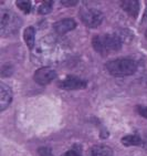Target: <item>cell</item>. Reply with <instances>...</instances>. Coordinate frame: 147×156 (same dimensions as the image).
Instances as JSON below:
<instances>
[{"label": "cell", "mask_w": 147, "mask_h": 156, "mask_svg": "<svg viewBox=\"0 0 147 156\" xmlns=\"http://www.w3.org/2000/svg\"><path fill=\"white\" fill-rule=\"evenodd\" d=\"M122 9L125 12H127L129 16L132 17H137L138 12H139V2L136 0H126V1H122L121 3Z\"/></svg>", "instance_id": "obj_9"}, {"label": "cell", "mask_w": 147, "mask_h": 156, "mask_svg": "<svg viewBox=\"0 0 147 156\" xmlns=\"http://www.w3.org/2000/svg\"><path fill=\"white\" fill-rule=\"evenodd\" d=\"M92 44L94 50L100 54H107L118 51L122 48V40L116 34H100L94 37Z\"/></svg>", "instance_id": "obj_1"}, {"label": "cell", "mask_w": 147, "mask_h": 156, "mask_svg": "<svg viewBox=\"0 0 147 156\" xmlns=\"http://www.w3.org/2000/svg\"><path fill=\"white\" fill-rule=\"evenodd\" d=\"M143 146H144V148L147 151V132L145 133V136H144V138H143Z\"/></svg>", "instance_id": "obj_19"}, {"label": "cell", "mask_w": 147, "mask_h": 156, "mask_svg": "<svg viewBox=\"0 0 147 156\" xmlns=\"http://www.w3.org/2000/svg\"><path fill=\"white\" fill-rule=\"evenodd\" d=\"M22 26V21L18 15L11 10L2 9L0 11V34L2 37L13 36Z\"/></svg>", "instance_id": "obj_3"}, {"label": "cell", "mask_w": 147, "mask_h": 156, "mask_svg": "<svg viewBox=\"0 0 147 156\" xmlns=\"http://www.w3.org/2000/svg\"><path fill=\"white\" fill-rule=\"evenodd\" d=\"M63 156H82L81 154L79 153V152H76V151H68Z\"/></svg>", "instance_id": "obj_17"}, {"label": "cell", "mask_w": 147, "mask_h": 156, "mask_svg": "<svg viewBox=\"0 0 147 156\" xmlns=\"http://www.w3.org/2000/svg\"><path fill=\"white\" fill-rule=\"evenodd\" d=\"M38 153H39V156H54L51 148L47 146L40 147L39 150H38Z\"/></svg>", "instance_id": "obj_15"}, {"label": "cell", "mask_w": 147, "mask_h": 156, "mask_svg": "<svg viewBox=\"0 0 147 156\" xmlns=\"http://www.w3.org/2000/svg\"><path fill=\"white\" fill-rule=\"evenodd\" d=\"M80 18L86 27L96 28L103 22L104 16L99 9L95 8H84L80 12Z\"/></svg>", "instance_id": "obj_4"}, {"label": "cell", "mask_w": 147, "mask_h": 156, "mask_svg": "<svg viewBox=\"0 0 147 156\" xmlns=\"http://www.w3.org/2000/svg\"><path fill=\"white\" fill-rule=\"evenodd\" d=\"M52 8H53V1H44L39 7L38 11H39L40 15H45V13H49L51 11Z\"/></svg>", "instance_id": "obj_13"}, {"label": "cell", "mask_w": 147, "mask_h": 156, "mask_svg": "<svg viewBox=\"0 0 147 156\" xmlns=\"http://www.w3.org/2000/svg\"><path fill=\"white\" fill-rule=\"evenodd\" d=\"M55 78H57L55 70H53L52 68H49V66L40 68L33 74L34 81L40 85H47V84L51 83L53 80H55Z\"/></svg>", "instance_id": "obj_5"}, {"label": "cell", "mask_w": 147, "mask_h": 156, "mask_svg": "<svg viewBox=\"0 0 147 156\" xmlns=\"http://www.w3.org/2000/svg\"><path fill=\"white\" fill-rule=\"evenodd\" d=\"M76 27V22L72 18H65L53 24V29L58 34H65Z\"/></svg>", "instance_id": "obj_8"}, {"label": "cell", "mask_w": 147, "mask_h": 156, "mask_svg": "<svg viewBox=\"0 0 147 156\" xmlns=\"http://www.w3.org/2000/svg\"><path fill=\"white\" fill-rule=\"evenodd\" d=\"M107 72L113 76H128L136 72L137 63L132 59H115L105 64Z\"/></svg>", "instance_id": "obj_2"}, {"label": "cell", "mask_w": 147, "mask_h": 156, "mask_svg": "<svg viewBox=\"0 0 147 156\" xmlns=\"http://www.w3.org/2000/svg\"><path fill=\"white\" fill-rule=\"evenodd\" d=\"M90 156H113V150L106 145H94L90 150Z\"/></svg>", "instance_id": "obj_10"}, {"label": "cell", "mask_w": 147, "mask_h": 156, "mask_svg": "<svg viewBox=\"0 0 147 156\" xmlns=\"http://www.w3.org/2000/svg\"><path fill=\"white\" fill-rule=\"evenodd\" d=\"M23 38L29 49H32L36 42V29L33 27H28L23 32Z\"/></svg>", "instance_id": "obj_12"}, {"label": "cell", "mask_w": 147, "mask_h": 156, "mask_svg": "<svg viewBox=\"0 0 147 156\" xmlns=\"http://www.w3.org/2000/svg\"><path fill=\"white\" fill-rule=\"evenodd\" d=\"M121 142L125 146H138V145H143V138L141 136L136 135V134H129V135L124 136L121 140Z\"/></svg>", "instance_id": "obj_11"}, {"label": "cell", "mask_w": 147, "mask_h": 156, "mask_svg": "<svg viewBox=\"0 0 147 156\" xmlns=\"http://www.w3.org/2000/svg\"><path fill=\"white\" fill-rule=\"evenodd\" d=\"M17 7L26 13H29L31 10V2L26 1V0H19V1H17Z\"/></svg>", "instance_id": "obj_14"}, {"label": "cell", "mask_w": 147, "mask_h": 156, "mask_svg": "<svg viewBox=\"0 0 147 156\" xmlns=\"http://www.w3.org/2000/svg\"><path fill=\"white\" fill-rule=\"evenodd\" d=\"M136 110H137L138 114L141 115V116L145 117L147 120V106H144V105H138L137 108H136Z\"/></svg>", "instance_id": "obj_16"}, {"label": "cell", "mask_w": 147, "mask_h": 156, "mask_svg": "<svg viewBox=\"0 0 147 156\" xmlns=\"http://www.w3.org/2000/svg\"><path fill=\"white\" fill-rule=\"evenodd\" d=\"M61 3L64 6H75L78 3V1H61Z\"/></svg>", "instance_id": "obj_18"}, {"label": "cell", "mask_w": 147, "mask_h": 156, "mask_svg": "<svg viewBox=\"0 0 147 156\" xmlns=\"http://www.w3.org/2000/svg\"><path fill=\"white\" fill-rule=\"evenodd\" d=\"M59 87L64 90H82L86 87V82L78 76L69 75L64 80L59 82Z\"/></svg>", "instance_id": "obj_6"}, {"label": "cell", "mask_w": 147, "mask_h": 156, "mask_svg": "<svg viewBox=\"0 0 147 156\" xmlns=\"http://www.w3.org/2000/svg\"><path fill=\"white\" fill-rule=\"evenodd\" d=\"M145 37L147 38V29H146V31H145Z\"/></svg>", "instance_id": "obj_20"}, {"label": "cell", "mask_w": 147, "mask_h": 156, "mask_svg": "<svg viewBox=\"0 0 147 156\" xmlns=\"http://www.w3.org/2000/svg\"><path fill=\"white\" fill-rule=\"evenodd\" d=\"M12 102V90L3 82L0 83V110L5 111Z\"/></svg>", "instance_id": "obj_7"}]
</instances>
